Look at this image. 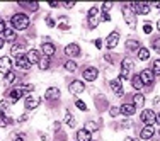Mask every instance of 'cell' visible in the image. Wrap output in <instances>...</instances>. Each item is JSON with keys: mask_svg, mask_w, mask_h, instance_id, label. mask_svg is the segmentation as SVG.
I'll return each instance as SVG.
<instances>
[{"mask_svg": "<svg viewBox=\"0 0 160 141\" xmlns=\"http://www.w3.org/2000/svg\"><path fill=\"white\" fill-rule=\"evenodd\" d=\"M62 7H65V9H73V7H75V2H63Z\"/></svg>", "mask_w": 160, "mask_h": 141, "instance_id": "bcb514c9", "label": "cell"}, {"mask_svg": "<svg viewBox=\"0 0 160 141\" xmlns=\"http://www.w3.org/2000/svg\"><path fill=\"white\" fill-rule=\"evenodd\" d=\"M26 58H28V61L31 65H38V63H39V60H41V55H39L38 49H29V51L26 53Z\"/></svg>", "mask_w": 160, "mask_h": 141, "instance_id": "e0dca14e", "label": "cell"}, {"mask_svg": "<svg viewBox=\"0 0 160 141\" xmlns=\"http://www.w3.org/2000/svg\"><path fill=\"white\" fill-rule=\"evenodd\" d=\"M153 134H155L153 126H145L142 131H140V138H142L143 141H150L152 138H153Z\"/></svg>", "mask_w": 160, "mask_h": 141, "instance_id": "9a60e30c", "label": "cell"}, {"mask_svg": "<svg viewBox=\"0 0 160 141\" xmlns=\"http://www.w3.org/2000/svg\"><path fill=\"white\" fill-rule=\"evenodd\" d=\"M94 46H96L97 49H102V39H99V37L94 39Z\"/></svg>", "mask_w": 160, "mask_h": 141, "instance_id": "7dc6e473", "label": "cell"}, {"mask_svg": "<svg viewBox=\"0 0 160 141\" xmlns=\"http://www.w3.org/2000/svg\"><path fill=\"white\" fill-rule=\"evenodd\" d=\"M44 99L46 100H58L60 99V89H56V87H49V89L46 90V94H44Z\"/></svg>", "mask_w": 160, "mask_h": 141, "instance_id": "d6986e66", "label": "cell"}, {"mask_svg": "<svg viewBox=\"0 0 160 141\" xmlns=\"http://www.w3.org/2000/svg\"><path fill=\"white\" fill-rule=\"evenodd\" d=\"M136 56H138L140 61H147V60H150V49L148 48H140L138 53H136Z\"/></svg>", "mask_w": 160, "mask_h": 141, "instance_id": "83f0119b", "label": "cell"}, {"mask_svg": "<svg viewBox=\"0 0 160 141\" xmlns=\"http://www.w3.org/2000/svg\"><path fill=\"white\" fill-rule=\"evenodd\" d=\"M9 105H10L9 100H2V102H0V114H5V109L9 107Z\"/></svg>", "mask_w": 160, "mask_h": 141, "instance_id": "74e56055", "label": "cell"}, {"mask_svg": "<svg viewBox=\"0 0 160 141\" xmlns=\"http://www.w3.org/2000/svg\"><path fill=\"white\" fill-rule=\"evenodd\" d=\"M109 87H111V90L118 95V97H123V95H124L123 80H121V78H114V80H111V82H109Z\"/></svg>", "mask_w": 160, "mask_h": 141, "instance_id": "8992f818", "label": "cell"}, {"mask_svg": "<svg viewBox=\"0 0 160 141\" xmlns=\"http://www.w3.org/2000/svg\"><path fill=\"white\" fill-rule=\"evenodd\" d=\"M85 129L89 133H94V131H97L99 129V126H97V123H92V121H89V123L85 124Z\"/></svg>", "mask_w": 160, "mask_h": 141, "instance_id": "e575fe53", "label": "cell"}, {"mask_svg": "<svg viewBox=\"0 0 160 141\" xmlns=\"http://www.w3.org/2000/svg\"><path fill=\"white\" fill-rule=\"evenodd\" d=\"M21 89H22V92H32V90H34V85H31V83H28V85H22L21 87Z\"/></svg>", "mask_w": 160, "mask_h": 141, "instance_id": "b9f144b4", "label": "cell"}, {"mask_svg": "<svg viewBox=\"0 0 160 141\" xmlns=\"http://www.w3.org/2000/svg\"><path fill=\"white\" fill-rule=\"evenodd\" d=\"M152 31H153L152 24H150V22H145V24H143V32H145V34H150Z\"/></svg>", "mask_w": 160, "mask_h": 141, "instance_id": "ab89813d", "label": "cell"}, {"mask_svg": "<svg viewBox=\"0 0 160 141\" xmlns=\"http://www.w3.org/2000/svg\"><path fill=\"white\" fill-rule=\"evenodd\" d=\"M19 5H21L22 9L31 10V12H36V10L39 9V2H19Z\"/></svg>", "mask_w": 160, "mask_h": 141, "instance_id": "d4e9b609", "label": "cell"}, {"mask_svg": "<svg viewBox=\"0 0 160 141\" xmlns=\"http://www.w3.org/2000/svg\"><path fill=\"white\" fill-rule=\"evenodd\" d=\"M152 46H153V49L160 55V39H153V41H152Z\"/></svg>", "mask_w": 160, "mask_h": 141, "instance_id": "60d3db41", "label": "cell"}, {"mask_svg": "<svg viewBox=\"0 0 160 141\" xmlns=\"http://www.w3.org/2000/svg\"><path fill=\"white\" fill-rule=\"evenodd\" d=\"M123 128H131V123H129V121H124V123H123Z\"/></svg>", "mask_w": 160, "mask_h": 141, "instance_id": "f907efd6", "label": "cell"}, {"mask_svg": "<svg viewBox=\"0 0 160 141\" xmlns=\"http://www.w3.org/2000/svg\"><path fill=\"white\" fill-rule=\"evenodd\" d=\"M150 9H152V5L148 2H138V3H135V12L140 14V16H147V14L150 12Z\"/></svg>", "mask_w": 160, "mask_h": 141, "instance_id": "5bb4252c", "label": "cell"}, {"mask_svg": "<svg viewBox=\"0 0 160 141\" xmlns=\"http://www.w3.org/2000/svg\"><path fill=\"white\" fill-rule=\"evenodd\" d=\"M3 39L5 41H9V43H17V34H16V31L14 29H10V27H7L5 29V32H3Z\"/></svg>", "mask_w": 160, "mask_h": 141, "instance_id": "603a6c76", "label": "cell"}, {"mask_svg": "<svg viewBox=\"0 0 160 141\" xmlns=\"http://www.w3.org/2000/svg\"><path fill=\"white\" fill-rule=\"evenodd\" d=\"M131 104L135 105L136 109H138V107H143V105H145V95L140 94V92L135 94V95H133V102H131Z\"/></svg>", "mask_w": 160, "mask_h": 141, "instance_id": "cb8c5ba5", "label": "cell"}, {"mask_svg": "<svg viewBox=\"0 0 160 141\" xmlns=\"http://www.w3.org/2000/svg\"><path fill=\"white\" fill-rule=\"evenodd\" d=\"M119 112L123 114V116H126V117H129V116H133V114L136 112V107L133 104H123L119 107Z\"/></svg>", "mask_w": 160, "mask_h": 141, "instance_id": "44dd1931", "label": "cell"}, {"mask_svg": "<svg viewBox=\"0 0 160 141\" xmlns=\"http://www.w3.org/2000/svg\"><path fill=\"white\" fill-rule=\"evenodd\" d=\"M5 29H7L5 21H3V19H0V34H3V32H5Z\"/></svg>", "mask_w": 160, "mask_h": 141, "instance_id": "f6af8a7d", "label": "cell"}, {"mask_svg": "<svg viewBox=\"0 0 160 141\" xmlns=\"http://www.w3.org/2000/svg\"><path fill=\"white\" fill-rule=\"evenodd\" d=\"M101 21L109 22V21H111V16H109V14H102V16H101Z\"/></svg>", "mask_w": 160, "mask_h": 141, "instance_id": "c3c4849f", "label": "cell"}, {"mask_svg": "<svg viewBox=\"0 0 160 141\" xmlns=\"http://www.w3.org/2000/svg\"><path fill=\"white\" fill-rule=\"evenodd\" d=\"M78 68V65L73 61V60H68V61H65V70L67 71H70V73H73L75 70Z\"/></svg>", "mask_w": 160, "mask_h": 141, "instance_id": "4dcf8cb0", "label": "cell"}, {"mask_svg": "<svg viewBox=\"0 0 160 141\" xmlns=\"http://www.w3.org/2000/svg\"><path fill=\"white\" fill-rule=\"evenodd\" d=\"M39 104H41V99L36 97V95H28V97H26V100H24V107L28 109V110L36 109Z\"/></svg>", "mask_w": 160, "mask_h": 141, "instance_id": "30bf717a", "label": "cell"}, {"mask_svg": "<svg viewBox=\"0 0 160 141\" xmlns=\"http://www.w3.org/2000/svg\"><path fill=\"white\" fill-rule=\"evenodd\" d=\"M10 68H12V60H10V56H2V58H0V73L7 75L9 71H12Z\"/></svg>", "mask_w": 160, "mask_h": 141, "instance_id": "8fae6325", "label": "cell"}, {"mask_svg": "<svg viewBox=\"0 0 160 141\" xmlns=\"http://www.w3.org/2000/svg\"><path fill=\"white\" fill-rule=\"evenodd\" d=\"M83 90H85V85H83V82H80V80H73V82H70V85H68V92L72 95H78V94H82Z\"/></svg>", "mask_w": 160, "mask_h": 141, "instance_id": "52a82bcc", "label": "cell"}, {"mask_svg": "<svg viewBox=\"0 0 160 141\" xmlns=\"http://www.w3.org/2000/svg\"><path fill=\"white\" fill-rule=\"evenodd\" d=\"M41 51H43L44 56H49V58H51V56L56 53V46H55L53 43H43V46H41Z\"/></svg>", "mask_w": 160, "mask_h": 141, "instance_id": "ffe728a7", "label": "cell"}, {"mask_svg": "<svg viewBox=\"0 0 160 141\" xmlns=\"http://www.w3.org/2000/svg\"><path fill=\"white\" fill-rule=\"evenodd\" d=\"M140 119H142V123H145V126H153L155 121H157V116H155V112L152 109H147L142 112Z\"/></svg>", "mask_w": 160, "mask_h": 141, "instance_id": "5b68a950", "label": "cell"}, {"mask_svg": "<svg viewBox=\"0 0 160 141\" xmlns=\"http://www.w3.org/2000/svg\"><path fill=\"white\" fill-rule=\"evenodd\" d=\"M101 9H102V14H108L109 10L112 9V3H111V2H104V3L101 5Z\"/></svg>", "mask_w": 160, "mask_h": 141, "instance_id": "d590c367", "label": "cell"}, {"mask_svg": "<svg viewBox=\"0 0 160 141\" xmlns=\"http://www.w3.org/2000/svg\"><path fill=\"white\" fill-rule=\"evenodd\" d=\"M157 31H158V32H160V21H158V22H157Z\"/></svg>", "mask_w": 160, "mask_h": 141, "instance_id": "9f6ffc18", "label": "cell"}, {"mask_svg": "<svg viewBox=\"0 0 160 141\" xmlns=\"http://www.w3.org/2000/svg\"><path fill=\"white\" fill-rule=\"evenodd\" d=\"M10 24H12L14 31H26V29L29 27V24H31V21H29L28 14L17 12V14H14V16H12V19H10Z\"/></svg>", "mask_w": 160, "mask_h": 141, "instance_id": "6da1fadb", "label": "cell"}, {"mask_svg": "<svg viewBox=\"0 0 160 141\" xmlns=\"http://www.w3.org/2000/svg\"><path fill=\"white\" fill-rule=\"evenodd\" d=\"M65 55L70 56V58H75V56H80V46L77 43H70L65 46Z\"/></svg>", "mask_w": 160, "mask_h": 141, "instance_id": "4fadbf2b", "label": "cell"}, {"mask_svg": "<svg viewBox=\"0 0 160 141\" xmlns=\"http://www.w3.org/2000/svg\"><path fill=\"white\" fill-rule=\"evenodd\" d=\"M14 80H16V73H14V71H9V73L3 77V83H5V85H10V83H14Z\"/></svg>", "mask_w": 160, "mask_h": 141, "instance_id": "d6a6232c", "label": "cell"}, {"mask_svg": "<svg viewBox=\"0 0 160 141\" xmlns=\"http://www.w3.org/2000/svg\"><path fill=\"white\" fill-rule=\"evenodd\" d=\"M118 43H119V32L118 31H112L108 37H106V48L108 49H114L118 46Z\"/></svg>", "mask_w": 160, "mask_h": 141, "instance_id": "ba28073f", "label": "cell"}, {"mask_svg": "<svg viewBox=\"0 0 160 141\" xmlns=\"http://www.w3.org/2000/svg\"><path fill=\"white\" fill-rule=\"evenodd\" d=\"M126 141H140V139H138V138H128Z\"/></svg>", "mask_w": 160, "mask_h": 141, "instance_id": "11a10c76", "label": "cell"}, {"mask_svg": "<svg viewBox=\"0 0 160 141\" xmlns=\"http://www.w3.org/2000/svg\"><path fill=\"white\" fill-rule=\"evenodd\" d=\"M131 87H133L135 90H138V92L145 87L143 82H142V78H140V75H133V77H131Z\"/></svg>", "mask_w": 160, "mask_h": 141, "instance_id": "484cf974", "label": "cell"}, {"mask_svg": "<svg viewBox=\"0 0 160 141\" xmlns=\"http://www.w3.org/2000/svg\"><path fill=\"white\" fill-rule=\"evenodd\" d=\"M65 123L70 126V128H75V126H77V121H75V117L72 116L70 112H65Z\"/></svg>", "mask_w": 160, "mask_h": 141, "instance_id": "1f68e13d", "label": "cell"}, {"mask_svg": "<svg viewBox=\"0 0 160 141\" xmlns=\"http://www.w3.org/2000/svg\"><path fill=\"white\" fill-rule=\"evenodd\" d=\"M75 105H77V109L83 110V112L87 110V105H85V102H83V100H78V99H77V100H75Z\"/></svg>", "mask_w": 160, "mask_h": 141, "instance_id": "8d00e7d4", "label": "cell"}, {"mask_svg": "<svg viewBox=\"0 0 160 141\" xmlns=\"http://www.w3.org/2000/svg\"><path fill=\"white\" fill-rule=\"evenodd\" d=\"M12 141H24V134H22V133H16V134L12 136Z\"/></svg>", "mask_w": 160, "mask_h": 141, "instance_id": "7bdbcfd3", "label": "cell"}, {"mask_svg": "<svg viewBox=\"0 0 160 141\" xmlns=\"http://www.w3.org/2000/svg\"><path fill=\"white\" fill-rule=\"evenodd\" d=\"M26 48H28V41H22V43H14L10 48V55L19 58V56H26Z\"/></svg>", "mask_w": 160, "mask_h": 141, "instance_id": "3957f363", "label": "cell"}, {"mask_svg": "<svg viewBox=\"0 0 160 141\" xmlns=\"http://www.w3.org/2000/svg\"><path fill=\"white\" fill-rule=\"evenodd\" d=\"M109 114H111V117H116V116H119V107H116V105H112L111 109H109Z\"/></svg>", "mask_w": 160, "mask_h": 141, "instance_id": "f35d334b", "label": "cell"}, {"mask_svg": "<svg viewBox=\"0 0 160 141\" xmlns=\"http://www.w3.org/2000/svg\"><path fill=\"white\" fill-rule=\"evenodd\" d=\"M87 19H89L90 29H96L97 26H99V21H101V17H99V9H97V7H92V9L87 12Z\"/></svg>", "mask_w": 160, "mask_h": 141, "instance_id": "277c9868", "label": "cell"}, {"mask_svg": "<svg viewBox=\"0 0 160 141\" xmlns=\"http://www.w3.org/2000/svg\"><path fill=\"white\" fill-rule=\"evenodd\" d=\"M140 48H142V46H140V41L138 39H128L126 41V49H128V51H136V53H138Z\"/></svg>", "mask_w": 160, "mask_h": 141, "instance_id": "f1b7e54d", "label": "cell"}, {"mask_svg": "<svg viewBox=\"0 0 160 141\" xmlns=\"http://www.w3.org/2000/svg\"><path fill=\"white\" fill-rule=\"evenodd\" d=\"M155 124H158V126H160V114L157 116V121H155Z\"/></svg>", "mask_w": 160, "mask_h": 141, "instance_id": "db71d44e", "label": "cell"}, {"mask_svg": "<svg viewBox=\"0 0 160 141\" xmlns=\"http://www.w3.org/2000/svg\"><path fill=\"white\" fill-rule=\"evenodd\" d=\"M3 44H5V39H3V37H2V36H0V49H2V48H3Z\"/></svg>", "mask_w": 160, "mask_h": 141, "instance_id": "f5cc1de1", "label": "cell"}, {"mask_svg": "<svg viewBox=\"0 0 160 141\" xmlns=\"http://www.w3.org/2000/svg\"><path fill=\"white\" fill-rule=\"evenodd\" d=\"M140 78H142L143 85H152L153 80H155V75H153V71H152V68H148V70H142Z\"/></svg>", "mask_w": 160, "mask_h": 141, "instance_id": "7c38bea8", "label": "cell"}, {"mask_svg": "<svg viewBox=\"0 0 160 141\" xmlns=\"http://www.w3.org/2000/svg\"><path fill=\"white\" fill-rule=\"evenodd\" d=\"M38 65H39V70H48V68H49V65H51V58H49V56H41V60H39V63H38Z\"/></svg>", "mask_w": 160, "mask_h": 141, "instance_id": "f546056e", "label": "cell"}, {"mask_svg": "<svg viewBox=\"0 0 160 141\" xmlns=\"http://www.w3.org/2000/svg\"><path fill=\"white\" fill-rule=\"evenodd\" d=\"M97 75H99V71H97L96 66H87L85 70L82 71V77H83V80H87V82H94V80L97 78Z\"/></svg>", "mask_w": 160, "mask_h": 141, "instance_id": "9c48e42d", "label": "cell"}, {"mask_svg": "<svg viewBox=\"0 0 160 141\" xmlns=\"http://www.w3.org/2000/svg\"><path fill=\"white\" fill-rule=\"evenodd\" d=\"M7 95H9V99H7V100H9L10 104H16V102L19 100V99H21L22 95H26V94L22 92V89L19 87V89H12V90H10V92L7 94Z\"/></svg>", "mask_w": 160, "mask_h": 141, "instance_id": "2e32d148", "label": "cell"}, {"mask_svg": "<svg viewBox=\"0 0 160 141\" xmlns=\"http://www.w3.org/2000/svg\"><path fill=\"white\" fill-rule=\"evenodd\" d=\"M46 26H48V27H55V19H53V17H46Z\"/></svg>", "mask_w": 160, "mask_h": 141, "instance_id": "ee69618b", "label": "cell"}, {"mask_svg": "<svg viewBox=\"0 0 160 141\" xmlns=\"http://www.w3.org/2000/svg\"><path fill=\"white\" fill-rule=\"evenodd\" d=\"M77 141H92V133H89L85 128L77 131Z\"/></svg>", "mask_w": 160, "mask_h": 141, "instance_id": "7402d4cb", "label": "cell"}, {"mask_svg": "<svg viewBox=\"0 0 160 141\" xmlns=\"http://www.w3.org/2000/svg\"><path fill=\"white\" fill-rule=\"evenodd\" d=\"M16 66L19 68V70H22V71H28L32 65L28 61V58H26V56H19V58H16Z\"/></svg>", "mask_w": 160, "mask_h": 141, "instance_id": "ac0fdd59", "label": "cell"}, {"mask_svg": "<svg viewBox=\"0 0 160 141\" xmlns=\"http://www.w3.org/2000/svg\"><path fill=\"white\" fill-rule=\"evenodd\" d=\"M121 68H124V70H129V71L135 68V61H133L131 56H124L123 61H121Z\"/></svg>", "mask_w": 160, "mask_h": 141, "instance_id": "4316f807", "label": "cell"}, {"mask_svg": "<svg viewBox=\"0 0 160 141\" xmlns=\"http://www.w3.org/2000/svg\"><path fill=\"white\" fill-rule=\"evenodd\" d=\"M48 5L51 7V9H58V7H62V3H58V2H49Z\"/></svg>", "mask_w": 160, "mask_h": 141, "instance_id": "681fc988", "label": "cell"}, {"mask_svg": "<svg viewBox=\"0 0 160 141\" xmlns=\"http://www.w3.org/2000/svg\"><path fill=\"white\" fill-rule=\"evenodd\" d=\"M123 19L124 22L131 29H135L136 26V12H135V3H124L123 5Z\"/></svg>", "mask_w": 160, "mask_h": 141, "instance_id": "7a4b0ae2", "label": "cell"}, {"mask_svg": "<svg viewBox=\"0 0 160 141\" xmlns=\"http://www.w3.org/2000/svg\"><path fill=\"white\" fill-rule=\"evenodd\" d=\"M152 7H155V9H160V2H153V3H150Z\"/></svg>", "mask_w": 160, "mask_h": 141, "instance_id": "816d5d0a", "label": "cell"}, {"mask_svg": "<svg viewBox=\"0 0 160 141\" xmlns=\"http://www.w3.org/2000/svg\"><path fill=\"white\" fill-rule=\"evenodd\" d=\"M152 71H153L155 77H160V58L152 63Z\"/></svg>", "mask_w": 160, "mask_h": 141, "instance_id": "836d02e7", "label": "cell"}]
</instances>
